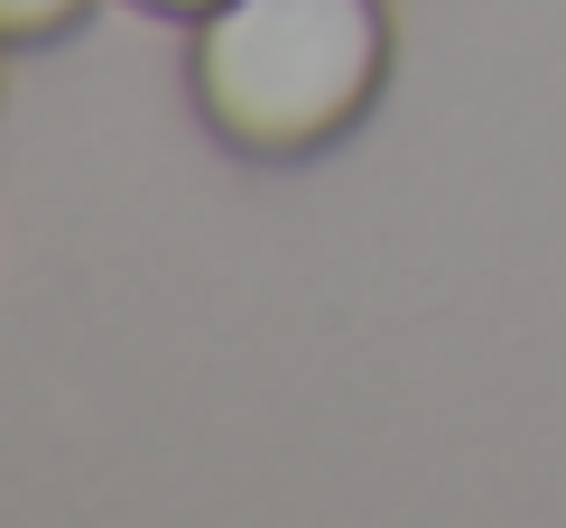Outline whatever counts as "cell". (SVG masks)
I'll return each mask as SVG.
<instances>
[{
  "mask_svg": "<svg viewBox=\"0 0 566 528\" xmlns=\"http://www.w3.org/2000/svg\"><path fill=\"white\" fill-rule=\"evenodd\" d=\"M390 75L381 0H214L186 46L196 112L242 158H306L344 139Z\"/></svg>",
  "mask_w": 566,
  "mask_h": 528,
  "instance_id": "cell-1",
  "label": "cell"
},
{
  "mask_svg": "<svg viewBox=\"0 0 566 528\" xmlns=\"http://www.w3.org/2000/svg\"><path fill=\"white\" fill-rule=\"evenodd\" d=\"M139 10H158V19H205L214 0H139Z\"/></svg>",
  "mask_w": 566,
  "mask_h": 528,
  "instance_id": "cell-3",
  "label": "cell"
},
{
  "mask_svg": "<svg viewBox=\"0 0 566 528\" xmlns=\"http://www.w3.org/2000/svg\"><path fill=\"white\" fill-rule=\"evenodd\" d=\"M84 10H93V0H0V38H10V46L56 38V29H75Z\"/></svg>",
  "mask_w": 566,
  "mask_h": 528,
  "instance_id": "cell-2",
  "label": "cell"
}]
</instances>
